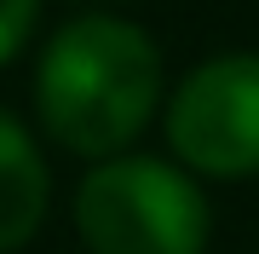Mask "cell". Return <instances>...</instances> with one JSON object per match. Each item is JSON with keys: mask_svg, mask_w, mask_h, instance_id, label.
<instances>
[{"mask_svg": "<svg viewBox=\"0 0 259 254\" xmlns=\"http://www.w3.org/2000/svg\"><path fill=\"white\" fill-rule=\"evenodd\" d=\"M47 197H52V179H47L35 139L23 133V122H12L0 110V254L23 248L40 231Z\"/></svg>", "mask_w": 259, "mask_h": 254, "instance_id": "cell-4", "label": "cell"}, {"mask_svg": "<svg viewBox=\"0 0 259 254\" xmlns=\"http://www.w3.org/2000/svg\"><path fill=\"white\" fill-rule=\"evenodd\" d=\"M167 144L190 173L253 179L259 173V52H225L190 69L167 104Z\"/></svg>", "mask_w": 259, "mask_h": 254, "instance_id": "cell-3", "label": "cell"}, {"mask_svg": "<svg viewBox=\"0 0 259 254\" xmlns=\"http://www.w3.org/2000/svg\"><path fill=\"white\" fill-rule=\"evenodd\" d=\"M35 18H40V0H0V64L18 58V47L29 41Z\"/></svg>", "mask_w": 259, "mask_h": 254, "instance_id": "cell-5", "label": "cell"}, {"mask_svg": "<svg viewBox=\"0 0 259 254\" xmlns=\"http://www.w3.org/2000/svg\"><path fill=\"white\" fill-rule=\"evenodd\" d=\"M161 98V52L121 18H75L40 52L35 104L64 151L110 162L150 127Z\"/></svg>", "mask_w": 259, "mask_h": 254, "instance_id": "cell-1", "label": "cell"}, {"mask_svg": "<svg viewBox=\"0 0 259 254\" xmlns=\"http://www.w3.org/2000/svg\"><path fill=\"white\" fill-rule=\"evenodd\" d=\"M75 231L93 254H202L207 197L156 156H110L75 191Z\"/></svg>", "mask_w": 259, "mask_h": 254, "instance_id": "cell-2", "label": "cell"}]
</instances>
